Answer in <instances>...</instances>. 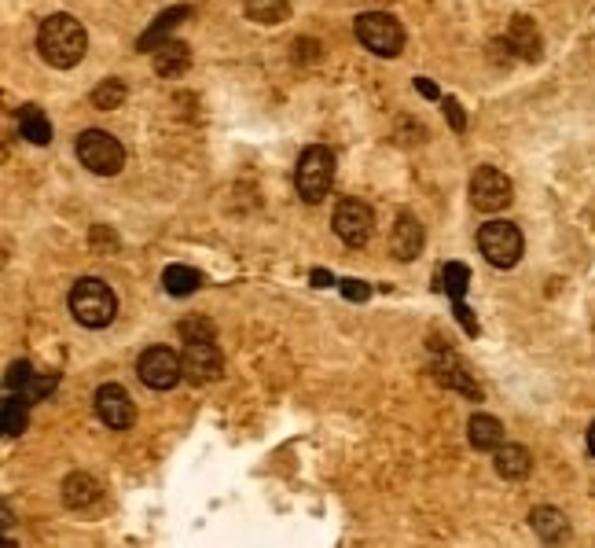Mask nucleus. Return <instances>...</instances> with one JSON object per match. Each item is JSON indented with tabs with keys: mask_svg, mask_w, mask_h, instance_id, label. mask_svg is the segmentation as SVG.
I'll list each match as a JSON object with an SVG mask.
<instances>
[{
	"mask_svg": "<svg viewBox=\"0 0 595 548\" xmlns=\"http://www.w3.org/2000/svg\"><path fill=\"white\" fill-rule=\"evenodd\" d=\"M19 133H23V140L37 144V148L52 144V122H48L45 111L37 103H26L23 111H19Z\"/></svg>",
	"mask_w": 595,
	"mask_h": 548,
	"instance_id": "18",
	"label": "nucleus"
},
{
	"mask_svg": "<svg viewBox=\"0 0 595 548\" xmlns=\"http://www.w3.org/2000/svg\"><path fill=\"white\" fill-rule=\"evenodd\" d=\"M390 251L397 262H412V258H419V251H423V225H419L412 214L397 217L393 236H390Z\"/></svg>",
	"mask_w": 595,
	"mask_h": 548,
	"instance_id": "12",
	"label": "nucleus"
},
{
	"mask_svg": "<svg viewBox=\"0 0 595 548\" xmlns=\"http://www.w3.org/2000/svg\"><path fill=\"white\" fill-rule=\"evenodd\" d=\"M507 41H511V48H515V56L540 59V34H537V23H533L529 15H515V19H511Z\"/></svg>",
	"mask_w": 595,
	"mask_h": 548,
	"instance_id": "14",
	"label": "nucleus"
},
{
	"mask_svg": "<svg viewBox=\"0 0 595 548\" xmlns=\"http://www.w3.org/2000/svg\"><path fill=\"white\" fill-rule=\"evenodd\" d=\"M331 181H335V155L327 148H305L302 159H298V170H294V184H298V195L305 203H324V195L331 192Z\"/></svg>",
	"mask_w": 595,
	"mask_h": 548,
	"instance_id": "3",
	"label": "nucleus"
},
{
	"mask_svg": "<svg viewBox=\"0 0 595 548\" xmlns=\"http://www.w3.org/2000/svg\"><path fill=\"white\" fill-rule=\"evenodd\" d=\"M96 412H100V420L114 431H125V427H133V401L125 394L118 383H103L96 390Z\"/></svg>",
	"mask_w": 595,
	"mask_h": 548,
	"instance_id": "11",
	"label": "nucleus"
},
{
	"mask_svg": "<svg viewBox=\"0 0 595 548\" xmlns=\"http://www.w3.org/2000/svg\"><path fill=\"white\" fill-rule=\"evenodd\" d=\"M445 115H449V126L456 129V133L467 126V115H463V107L456 100H445Z\"/></svg>",
	"mask_w": 595,
	"mask_h": 548,
	"instance_id": "29",
	"label": "nucleus"
},
{
	"mask_svg": "<svg viewBox=\"0 0 595 548\" xmlns=\"http://www.w3.org/2000/svg\"><path fill=\"white\" fill-rule=\"evenodd\" d=\"M467 284H471V269L463 262H452L445 265V291H449L452 302H463V295H467Z\"/></svg>",
	"mask_w": 595,
	"mask_h": 548,
	"instance_id": "23",
	"label": "nucleus"
},
{
	"mask_svg": "<svg viewBox=\"0 0 595 548\" xmlns=\"http://www.w3.org/2000/svg\"><path fill=\"white\" fill-rule=\"evenodd\" d=\"M26 405L30 401L19 394V398H8L4 401V420H0V427H4V438H19V434L26 431Z\"/></svg>",
	"mask_w": 595,
	"mask_h": 548,
	"instance_id": "22",
	"label": "nucleus"
},
{
	"mask_svg": "<svg viewBox=\"0 0 595 548\" xmlns=\"http://www.w3.org/2000/svg\"><path fill=\"white\" fill-rule=\"evenodd\" d=\"M30 379H34V368H30V361H15V365L8 368V390H12V394H23Z\"/></svg>",
	"mask_w": 595,
	"mask_h": 548,
	"instance_id": "26",
	"label": "nucleus"
},
{
	"mask_svg": "<svg viewBox=\"0 0 595 548\" xmlns=\"http://www.w3.org/2000/svg\"><path fill=\"white\" fill-rule=\"evenodd\" d=\"M588 453H592V457H595V423H592V427H588Z\"/></svg>",
	"mask_w": 595,
	"mask_h": 548,
	"instance_id": "32",
	"label": "nucleus"
},
{
	"mask_svg": "<svg viewBox=\"0 0 595 548\" xmlns=\"http://www.w3.org/2000/svg\"><path fill=\"white\" fill-rule=\"evenodd\" d=\"M63 501H67L70 508H92V504L100 501V486H96V479H89V475H70V479L63 482Z\"/></svg>",
	"mask_w": 595,
	"mask_h": 548,
	"instance_id": "19",
	"label": "nucleus"
},
{
	"mask_svg": "<svg viewBox=\"0 0 595 548\" xmlns=\"http://www.w3.org/2000/svg\"><path fill=\"white\" fill-rule=\"evenodd\" d=\"M122 100H125V85L118 78H107L100 89L92 92V103H96L100 111H114V107H122Z\"/></svg>",
	"mask_w": 595,
	"mask_h": 548,
	"instance_id": "24",
	"label": "nucleus"
},
{
	"mask_svg": "<svg viewBox=\"0 0 595 548\" xmlns=\"http://www.w3.org/2000/svg\"><path fill=\"white\" fill-rule=\"evenodd\" d=\"M471 203L478 206L482 214H500V210H507V206H511V181H507V173L493 170V166L474 170Z\"/></svg>",
	"mask_w": 595,
	"mask_h": 548,
	"instance_id": "8",
	"label": "nucleus"
},
{
	"mask_svg": "<svg viewBox=\"0 0 595 548\" xmlns=\"http://www.w3.org/2000/svg\"><path fill=\"white\" fill-rule=\"evenodd\" d=\"M529 523L537 530L544 541H562V537L570 534V526H566V515L559 508H537V512L529 515Z\"/></svg>",
	"mask_w": 595,
	"mask_h": 548,
	"instance_id": "20",
	"label": "nucleus"
},
{
	"mask_svg": "<svg viewBox=\"0 0 595 548\" xmlns=\"http://www.w3.org/2000/svg\"><path fill=\"white\" fill-rule=\"evenodd\" d=\"M52 387H56V376L52 372H34V379L26 383V390H23V398L26 401H41L45 394H52Z\"/></svg>",
	"mask_w": 595,
	"mask_h": 548,
	"instance_id": "25",
	"label": "nucleus"
},
{
	"mask_svg": "<svg viewBox=\"0 0 595 548\" xmlns=\"http://www.w3.org/2000/svg\"><path fill=\"white\" fill-rule=\"evenodd\" d=\"M78 159H81V166L92 170L96 177H114V173H122V166H125V151L111 133H103V129H85V133L78 137Z\"/></svg>",
	"mask_w": 595,
	"mask_h": 548,
	"instance_id": "4",
	"label": "nucleus"
},
{
	"mask_svg": "<svg viewBox=\"0 0 595 548\" xmlns=\"http://www.w3.org/2000/svg\"><path fill=\"white\" fill-rule=\"evenodd\" d=\"M478 247L489 258V265L511 269V265H518L522 251H526V240H522L518 225H511V221H485L482 232H478Z\"/></svg>",
	"mask_w": 595,
	"mask_h": 548,
	"instance_id": "5",
	"label": "nucleus"
},
{
	"mask_svg": "<svg viewBox=\"0 0 595 548\" xmlns=\"http://www.w3.org/2000/svg\"><path fill=\"white\" fill-rule=\"evenodd\" d=\"M162 287H166L169 295L184 298L203 287V276L195 273V269H188V265H169L166 273H162Z\"/></svg>",
	"mask_w": 595,
	"mask_h": 548,
	"instance_id": "21",
	"label": "nucleus"
},
{
	"mask_svg": "<svg viewBox=\"0 0 595 548\" xmlns=\"http://www.w3.org/2000/svg\"><path fill=\"white\" fill-rule=\"evenodd\" d=\"M529 468H533V457H529L526 446H504V442L496 446V471H500L504 479L511 482L526 479Z\"/></svg>",
	"mask_w": 595,
	"mask_h": 548,
	"instance_id": "17",
	"label": "nucleus"
},
{
	"mask_svg": "<svg viewBox=\"0 0 595 548\" xmlns=\"http://www.w3.org/2000/svg\"><path fill=\"white\" fill-rule=\"evenodd\" d=\"M188 15H191L188 4H180V8H169V12H162L155 19V26H151L144 37H140V45H136V48H140V52H155L158 45H166V37L173 34V30H177V26L184 23Z\"/></svg>",
	"mask_w": 595,
	"mask_h": 548,
	"instance_id": "13",
	"label": "nucleus"
},
{
	"mask_svg": "<svg viewBox=\"0 0 595 548\" xmlns=\"http://www.w3.org/2000/svg\"><path fill=\"white\" fill-rule=\"evenodd\" d=\"M467 438H471L474 449L489 453V449H496L504 442V423L496 420V416H489V412H478V416H471V423H467Z\"/></svg>",
	"mask_w": 595,
	"mask_h": 548,
	"instance_id": "15",
	"label": "nucleus"
},
{
	"mask_svg": "<svg viewBox=\"0 0 595 548\" xmlns=\"http://www.w3.org/2000/svg\"><path fill=\"white\" fill-rule=\"evenodd\" d=\"M180 335H184V343L188 339H214V324L210 320H188V324H180Z\"/></svg>",
	"mask_w": 595,
	"mask_h": 548,
	"instance_id": "27",
	"label": "nucleus"
},
{
	"mask_svg": "<svg viewBox=\"0 0 595 548\" xmlns=\"http://www.w3.org/2000/svg\"><path fill=\"white\" fill-rule=\"evenodd\" d=\"M180 357H184V379L191 383H214L225 372V357L214 346V339H188Z\"/></svg>",
	"mask_w": 595,
	"mask_h": 548,
	"instance_id": "9",
	"label": "nucleus"
},
{
	"mask_svg": "<svg viewBox=\"0 0 595 548\" xmlns=\"http://www.w3.org/2000/svg\"><path fill=\"white\" fill-rule=\"evenodd\" d=\"M70 313H74L81 328H107L114 313H118V298L103 280L85 276V280L70 287Z\"/></svg>",
	"mask_w": 595,
	"mask_h": 548,
	"instance_id": "2",
	"label": "nucleus"
},
{
	"mask_svg": "<svg viewBox=\"0 0 595 548\" xmlns=\"http://www.w3.org/2000/svg\"><path fill=\"white\" fill-rule=\"evenodd\" d=\"M338 287H342V295L353 298V302H364V298L371 295L368 284H360V280H342V284H338Z\"/></svg>",
	"mask_w": 595,
	"mask_h": 548,
	"instance_id": "28",
	"label": "nucleus"
},
{
	"mask_svg": "<svg viewBox=\"0 0 595 548\" xmlns=\"http://www.w3.org/2000/svg\"><path fill=\"white\" fill-rule=\"evenodd\" d=\"M357 41L364 48H371L375 56H401V45H405V30L401 23L386 12H368L357 19Z\"/></svg>",
	"mask_w": 595,
	"mask_h": 548,
	"instance_id": "6",
	"label": "nucleus"
},
{
	"mask_svg": "<svg viewBox=\"0 0 595 548\" xmlns=\"http://www.w3.org/2000/svg\"><path fill=\"white\" fill-rule=\"evenodd\" d=\"M85 48H89V34H85V26L74 15H48L41 30H37V52H41L48 67H78L85 59Z\"/></svg>",
	"mask_w": 595,
	"mask_h": 548,
	"instance_id": "1",
	"label": "nucleus"
},
{
	"mask_svg": "<svg viewBox=\"0 0 595 548\" xmlns=\"http://www.w3.org/2000/svg\"><path fill=\"white\" fill-rule=\"evenodd\" d=\"M136 372L151 390H173L184 379V357L173 354L169 346H151V350L140 354Z\"/></svg>",
	"mask_w": 595,
	"mask_h": 548,
	"instance_id": "7",
	"label": "nucleus"
},
{
	"mask_svg": "<svg viewBox=\"0 0 595 548\" xmlns=\"http://www.w3.org/2000/svg\"><path fill=\"white\" fill-rule=\"evenodd\" d=\"M416 89L423 92V96H430V100H438V96H441L438 85H434V81H430V78H416Z\"/></svg>",
	"mask_w": 595,
	"mask_h": 548,
	"instance_id": "30",
	"label": "nucleus"
},
{
	"mask_svg": "<svg viewBox=\"0 0 595 548\" xmlns=\"http://www.w3.org/2000/svg\"><path fill=\"white\" fill-rule=\"evenodd\" d=\"M371 229H375V214H371L368 203L360 199H342L335 206V232L338 240L349 243V247H364L371 240Z\"/></svg>",
	"mask_w": 595,
	"mask_h": 548,
	"instance_id": "10",
	"label": "nucleus"
},
{
	"mask_svg": "<svg viewBox=\"0 0 595 548\" xmlns=\"http://www.w3.org/2000/svg\"><path fill=\"white\" fill-rule=\"evenodd\" d=\"M191 63V52L184 41H166V45L155 48V74L158 78H177L184 74Z\"/></svg>",
	"mask_w": 595,
	"mask_h": 548,
	"instance_id": "16",
	"label": "nucleus"
},
{
	"mask_svg": "<svg viewBox=\"0 0 595 548\" xmlns=\"http://www.w3.org/2000/svg\"><path fill=\"white\" fill-rule=\"evenodd\" d=\"M313 284H331V276H327L324 269H316V273H313Z\"/></svg>",
	"mask_w": 595,
	"mask_h": 548,
	"instance_id": "31",
	"label": "nucleus"
}]
</instances>
